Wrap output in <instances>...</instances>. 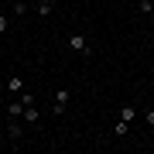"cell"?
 Wrapping results in <instances>:
<instances>
[{
  "label": "cell",
  "instance_id": "obj_16",
  "mask_svg": "<svg viewBox=\"0 0 154 154\" xmlns=\"http://www.w3.org/2000/svg\"><path fill=\"white\" fill-rule=\"evenodd\" d=\"M28 4H31V7H34V4H38V0H28Z\"/></svg>",
  "mask_w": 154,
  "mask_h": 154
},
{
  "label": "cell",
  "instance_id": "obj_13",
  "mask_svg": "<svg viewBox=\"0 0 154 154\" xmlns=\"http://www.w3.org/2000/svg\"><path fill=\"white\" fill-rule=\"evenodd\" d=\"M21 103H24V106H34V93H28V89H24V93H21Z\"/></svg>",
  "mask_w": 154,
  "mask_h": 154
},
{
  "label": "cell",
  "instance_id": "obj_8",
  "mask_svg": "<svg viewBox=\"0 0 154 154\" xmlns=\"http://www.w3.org/2000/svg\"><path fill=\"white\" fill-rule=\"evenodd\" d=\"M7 137H11L14 144H17V140H24V130H21V123H17V120H11V127H7Z\"/></svg>",
  "mask_w": 154,
  "mask_h": 154
},
{
  "label": "cell",
  "instance_id": "obj_15",
  "mask_svg": "<svg viewBox=\"0 0 154 154\" xmlns=\"http://www.w3.org/2000/svg\"><path fill=\"white\" fill-rule=\"evenodd\" d=\"M48 4H55V7H58V4H62V0H48Z\"/></svg>",
  "mask_w": 154,
  "mask_h": 154
},
{
  "label": "cell",
  "instance_id": "obj_6",
  "mask_svg": "<svg viewBox=\"0 0 154 154\" xmlns=\"http://www.w3.org/2000/svg\"><path fill=\"white\" fill-rule=\"evenodd\" d=\"M21 120H24V123H28V127H34V123H38V120H41V113H38V110H34V106H24V113H21Z\"/></svg>",
  "mask_w": 154,
  "mask_h": 154
},
{
  "label": "cell",
  "instance_id": "obj_4",
  "mask_svg": "<svg viewBox=\"0 0 154 154\" xmlns=\"http://www.w3.org/2000/svg\"><path fill=\"white\" fill-rule=\"evenodd\" d=\"M116 120L134 123V120H137V106H134V103H123V106H120V113H116Z\"/></svg>",
  "mask_w": 154,
  "mask_h": 154
},
{
  "label": "cell",
  "instance_id": "obj_10",
  "mask_svg": "<svg viewBox=\"0 0 154 154\" xmlns=\"http://www.w3.org/2000/svg\"><path fill=\"white\" fill-rule=\"evenodd\" d=\"M127 130H130V123H123V120L113 123V137H127Z\"/></svg>",
  "mask_w": 154,
  "mask_h": 154
},
{
  "label": "cell",
  "instance_id": "obj_9",
  "mask_svg": "<svg viewBox=\"0 0 154 154\" xmlns=\"http://www.w3.org/2000/svg\"><path fill=\"white\" fill-rule=\"evenodd\" d=\"M34 11H38V17H48L51 11H55V4H48V0H38V4H34Z\"/></svg>",
  "mask_w": 154,
  "mask_h": 154
},
{
  "label": "cell",
  "instance_id": "obj_3",
  "mask_svg": "<svg viewBox=\"0 0 154 154\" xmlns=\"http://www.w3.org/2000/svg\"><path fill=\"white\" fill-rule=\"evenodd\" d=\"M69 89H55V116H62L65 113V106H69Z\"/></svg>",
  "mask_w": 154,
  "mask_h": 154
},
{
  "label": "cell",
  "instance_id": "obj_7",
  "mask_svg": "<svg viewBox=\"0 0 154 154\" xmlns=\"http://www.w3.org/2000/svg\"><path fill=\"white\" fill-rule=\"evenodd\" d=\"M28 0H14V4H11V17H24V14H28Z\"/></svg>",
  "mask_w": 154,
  "mask_h": 154
},
{
  "label": "cell",
  "instance_id": "obj_17",
  "mask_svg": "<svg viewBox=\"0 0 154 154\" xmlns=\"http://www.w3.org/2000/svg\"><path fill=\"white\" fill-rule=\"evenodd\" d=\"M151 75H154V65H151Z\"/></svg>",
  "mask_w": 154,
  "mask_h": 154
},
{
  "label": "cell",
  "instance_id": "obj_1",
  "mask_svg": "<svg viewBox=\"0 0 154 154\" xmlns=\"http://www.w3.org/2000/svg\"><path fill=\"white\" fill-rule=\"evenodd\" d=\"M69 48H72V51H82V55H93V48H89L86 34H69Z\"/></svg>",
  "mask_w": 154,
  "mask_h": 154
},
{
  "label": "cell",
  "instance_id": "obj_5",
  "mask_svg": "<svg viewBox=\"0 0 154 154\" xmlns=\"http://www.w3.org/2000/svg\"><path fill=\"white\" fill-rule=\"evenodd\" d=\"M21 113H24V103H21V96H17L14 103H7V116H11V120H21Z\"/></svg>",
  "mask_w": 154,
  "mask_h": 154
},
{
  "label": "cell",
  "instance_id": "obj_11",
  "mask_svg": "<svg viewBox=\"0 0 154 154\" xmlns=\"http://www.w3.org/2000/svg\"><path fill=\"white\" fill-rule=\"evenodd\" d=\"M7 31H11V14L0 11V34H7Z\"/></svg>",
  "mask_w": 154,
  "mask_h": 154
},
{
  "label": "cell",
  "instance_id": "obj_12",
  "mask_svg": "<svg viewBox=\"0 0 154 154\" xmlns=\"http://www.w3.org/2000/svg\"><path fill=\"white\" fill-rule=\"evenodd\" d=\"M137 11H140V14H154V0H140Z\"/></svg>",
  "mask_w": 154,
  "mask_h": 154
},
{
  "label": "cell",
  "instance_id": "obj_14",
  "mask_svg": "<svg viewBox=\"0 0 154 154\" xmlns=\"http://www.w3.org/2000/svg\"><path fill=\"white\" fill-rule=\"evenodd\" d=\"M144 120H147V127H154V110H147V113H144Z\"/></svg>",
  "mask_w": 154,
  "mask_h": 154
},
{
  "label": "cell",
  "instance_id": "obj_2",
  "mask_svg": "<svg viewBox=\"0 0 154 154\" xmlns=\"http://www.w3.org/2000/svg\"><path fill=\"white\" fill-rule=\"evenodd\" d=\"M4 89H7L11 96H21V93H24V79L17 75V72H11V75H7V82H4Z\"/></svg>",
  "mask_w": 154,
  "mask_h": 154
}]
</instances>
